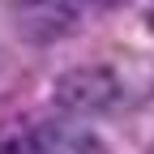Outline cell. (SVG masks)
Instances as JSON below:
<instances>
[{
	"label": "cell",
	"mask_w": 154,
	"mask_h": 154,
	"mask_svg": "<svg viewBox=\"0 0 154 154\" xmlns=\"http://www.w3.org/2000/svg\"><path fill=\"white\" fill-rule=\"evenodd\" d=\"M120 103V77L107 64H77L56 77V107L64 116H103Z\"/></svg>",
	"instance_id": "cell-1"
},
{
	"label": "cell",
	"mask_w": 154,
	"mask_h": 154,
	"mask_svg": "<svg viewBox=\"0 0 154 154\" xmlns=\"http://www.w3.org/2000/svg\"><path fill=\"white\" fill-rule=\"evenodd\" d=\"M77 5L73 0H13V30L30 47H51L77 30Z\"/></svg>",
	"instance_id": "cell-2"
},
{
	"label": "cell",
	"mask_w": 154,
	"mask_h": 154,
	"mask_svg": "<svg viewBox=\"0 0 154 154\" xmlns=\"http://www.w3.org/2000/svg\"><path fill=\"white\" fill-rule=\"evenodd\" d=\"M38 133H43V154H107L103 141L82 124H38Z\"/></svg>",
	"instance_id": "cell-3"
},
{
	"label": "cell",
	"mask_w": 154,
	"mask_h": 154,
	"mask_svg": "<svg viewBox=\"0 0 154 154\" xmlns=\"http://www.w3.org/2000/svg\"><path fill=\"white\" fill-rule=\"evenodd\" d=\"M0 154H43L38 124H9V128H0Z\"/></svg>",
	"instance_id": "cell-4"
},
{
	"label": "cell",
	"mask_w": 154,
	"mask_h": 154,
	"mask_svg": "<svg viewBox=\"0 0 154 154\" xmlns=\"http://www.w3.org/2000/svg\"><path fill=\"white\" fill-rule=\"evenodd\" d=\"M150 22H154V9H150Z\"/></svg>",
	"instance_id": "cell-5"
}]
</instances>
